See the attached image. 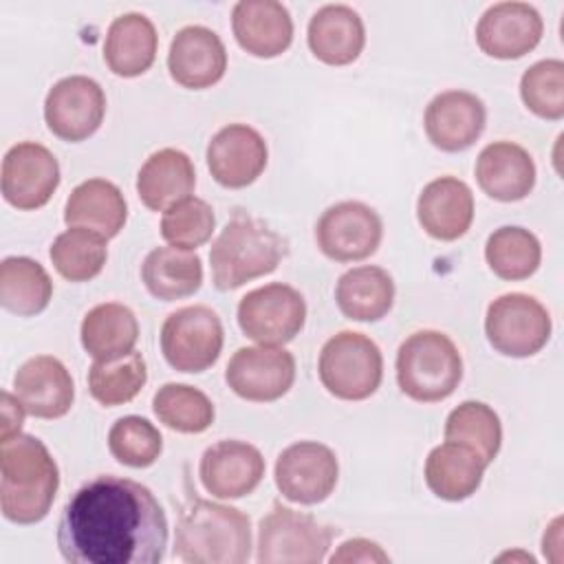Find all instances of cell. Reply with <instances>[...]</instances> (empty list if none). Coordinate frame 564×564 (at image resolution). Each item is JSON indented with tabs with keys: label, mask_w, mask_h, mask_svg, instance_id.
Returning <instances> with one entry per match:
<instances>
[{
	"label": "cell",
	"mask_w": 564,
	"mask_h": 564,
	"mask_svg": "<svg viewBox=\"0 0 564 564\" xmlns=\"http://www.w3.org/2000/svg\"><path fill=\"white\" fill-rule=\"evenodd\" d=\"M167 535L156 496L137 480L106 474L68 498L55 540L68 564H159Z\"/></svg>",
	"instance_id": "obj_1"
},
{
	"label": "cell",
	"mask_w": 564,
	"mask_h": 564,
	"mask_svg": "<svg viewBox=\"0 0 564 564\" xmlns=\"http://www.w3.org/2000/svg\"><path fill=\"white\" fill-rule=\"evenodd\" d=\"M59 489V469L48 447L33 434L0 443V511L13 524L44 520Z\"/></svg>",
	"instance_id": "obj_2"
},
{
	"label": "cell",
	"mask_w": 564,
	"mask_h": 564,
	"mask_svg": "<svg viewBox=\"0 0 564 564\" xmlns=\"http://www.w3.org/2000/svg\"><path fill=\"white\" fill-rule=\"evenodd\" d=\"M251 546V520L231 505L194 498L176 522L174 557L185 564H242Z\"/></svg>",
	"instance_id": "obj_3"
},
{
	"label": "cell",
	"mask_w": 564,
	"mask_h": 564,
	"mask_svg": "<svg viewBox=\"0 0 564 564\" xmlns=\"http://www.w3.org/2000/svg\"><path fill=\"white\" fill-rule=\"evenodd\" d=\"M289 253L286 240L264 220L234 214L209 247L212 282L218 291H234L269 275Z\"/></svg>",
	"instance_id": "obj_4"
},
{
	"label": "cell",
	"mask_w": 564,
	"mask_h": 564,
	"mask_svg": "<svg viewBox=\"0 0 564 564\" xmlns=\"http://www.w3.org/2000/svg\"><path fill=\"white\" fill-rule=\"evenodd\" d=\"M397 383L419 403H436L454 394L463 379V357L441 330L423 328L403 339L397 350Z\"/></svg>",
	"instance_id": "obj_5"
},
{
	"label": "cell",
	"mask_w": 564,
	"mask_h": 564,
	"mask_svg": "<svg viewBox=\"0 0 564 564\" xmlns=\"http://www.w3.org/2000/svg\"><path fill=\"white\" fill-rule=\"evenodd\" d=\"M317 375L326 392L335 399L364 401L381 386V348L359 330H339L322 346Z\"/></svg>",
	"instance_id": "obj_6"
},
{
	"label": "cell",
	"mask_w": 564,
	"mask_h": 564,
	"mask_svg": "<svg viewBox=\"0 0 564 564\" xmlns=\"http://www.w3.org/2000/svg\"><path fill=\"white\" fill-rule=\"evenodd\" d=\"M339 529L319 522L311 513L284 505L273 509L258 524V564H319Z\"/></svg>",
	"instance_id": "obj_7"
},
{
	"label": "cell",
	"mask_w": 564,
	"mask_h": 564,
	"mask_svg": "<svg viewBox=\"0 0 564 564\" xmlns=\"http://www.w3.org/2000/svg\"><path fill=\"white\" fill-rule=\"evenodd\" d=\"M225 330L218 313L192 304L170 313L161 326V352L178 372H205L223 350Z\"/></svg>",
	"instance_id": "obj_8"
},
{
	"label": "cell",
	"mask_w": 564,
	"mask_h": 564,
	"mask_svg": "<svg viewBox=\"0 0 564 564\" xmlns=\"http://www.w3.org/2000/svg\"><path fill=\"white\" fill-rule=\"evenodd\" d=\"M546 306L527 293H505L487 306L485 335L491 348L505 357H533L551 337Z\"/></svg>",
	"instance_id": "obj_9"
},
{
	"label": "cell",
	"mask_w": 564,
	"mask_h": 564,
	"mask_svg": "<svg viewBox=\"0 0 564 564\" xmlns=\"http://www.w3.org/2000/svg\"><path fill=\"white\" fill-rule=\"evenodd\" d=\"M236 317L249 339L267 346H284L304 328L306 302L295 286L269 282L240 297Z\"/></svg>",
	"instance_id": "obj_10"
},
{
	"label": "cell",
	"mask_w": 564,
	"mask_h": 564,
	"mask_svg": "<svg viewBox=\"0 0 564 564\" xmlns=\"http://www.w3.org/2000/svg\"><path fill=\"white\" fill-rule=\"evenodd\" d=\"M383 238L381 216L361 200H341L322 212L315 223L319 251L335 262L370 258Z\"/></svg>",
	"instance_id": "obj_11"
},
{
	"label": "cell",
	"mask_w": 564,
	"mask_h": 564,
	"mask_svg": "<svg viewBox=\"0 0 564 564\" xmlns=\"http://www.w3.org/2000/svg\"><path fill=\"white\" fill-rule=\"evenodd\" d=\"M278 491L297 505L324 502L339 478L335 452L317 441H297L284 447L273 469Z\"/></svg>",
	"instance_id": "obj_12"
},
{
	"label": "cell",
	"mask_w": 564,
	"mask_h": 564,
	"mask_svg": "<svg viewBox=\"0 0 564 564\" xmlns=\"http://www.w3.org/2000/svg\"><path fill=\"white\" fill-rule=\"evenodd\" d=\"M106 115V93L93 77L70 75L55 82L44 99L48 130L68 143L93 137Z\"/></svg>",
	"instance_id": "obj_13"
},
{
	"label": "cell",
	"mask_w": 564,
	"mask_h": 564,
	"mask_svg": "<svg viewBox=\"0 0 564 564\" xmlns=\"http://www.w3.org/2000/svg\"><path fill=\"white\" fill-rule=\"evenodd\" d=\"M225 381L245 401H278L295 381V357L282 346H242L231 355Z\"/></svg>",
	"instance_id": "obj_14"
},
{
	"label": "cell",
	"mask_w": 564,
	"mask_h": 564,
	"mask_svg": "<svg viewBox=\"0 0 564 564\" xmlns=\"http://www.w3.org/2000/svg\"><path fill=\"white\" fill-rule=\"evenodd\" d=\"M0 187L4 200L15 209H40L59 187V163L46 145L20 141L2 159Z\"/></svg>",
	"instance_id": "obj_15"
},
{
	"label": "cell",
	"mask_w": 564,
	"mask_h": 564,
	"mask_svg": "<svg viewBox=\"0 0 564 564\" xmlns=\"http://www.w3.org/2000/svg\"><path fill=\"white\" fill-rule=\"evenodd\" d=\"M207 170L227 189L251 185L267 167L269 148L264 137L247 123L223 126L207 143Z\"/></svg>",
	"instance_id": "obj_16"
},
{
	"label": "cell",
	"mask_w": 564,
	"mask_h": 564,
	"mask_svg": "<svg viewBox=\"0 0 564 564\" xmlns=\"http://www.w3.org/2000/svg\"><path fill=\"white\" fill-rule=\"evenodd\" d=\"M264 469V458L256 445L225 438L203 452L198 478L214 498L234 500L249 496L262 482Z\"/></svg>",
	"instance_id": "obj_17"
},
{
	"label": "cell",
	"mask_w": 564,
	"mask_h": 564,
	"mask_svg": "<svg viewBox=\"0 0 564 564\" xmlns=\"http://www.w3.org/2000/svg\"><path fill=\"white\" fill-rule=\"evenodd\" d=\"M544 33L538 9L529 2L491 4L476 24L480 51L496 59H520L531 53Z\"/></svg>",
	"instance_id": "obj_18"
},
{
	"label": "cell",
	"mask_w": 564,
	"mask_h": 564,
	"mask_svg": "<svg viewBox=\"0 0 564 564\" xmlns=\"http://www.w3.org/2000/svg\"><path fill=\"white\" fill-rule=\"evenodd\" d=\"M487 123L485 101L469 90H443L425 108L423 128L441 152H463L471 148Z\"/></svg>",
	"instance_id": "obj_19"
},
{
	"label": "cell",
	"mask_w": 564,
	"mask_h": 564,
	"mask_svg": "<svg viewBox=\"0 0 564 564\" xmlns=\"http://www.w3.org/2000/svg\"><path fill=\"white\" fill-rule=\"evenodd\" d=\"M170 77L189 90L218 84L227 70V48L216 31L189 24L176 31L167 51Z\"/></svg>",
	"instance_id": "obj_20"
},
{
	"label": "cell",
	"mask_w": 564,
	"mask_h": 564,
	"mask_svg": "<svg viewBox=\"0 0 564 564\" xmlns=\"http://www.w3.org/2000/svg\"><path fill=\"white\" fill-rule=\"evenodd\" d=\"M13 390L24 410L35 419H62L75 401V381L53 355L26 359L13 375Z\"/></svg>",
	"instance_id": "obj_21"
},
{
	"label": "cell",
	"mask_w": 564,
	"mask_h": 564,
	"mask_svg": "<svg viewBox=\"0 0 564 564\" xmlns=\"http://www.w3.org/2000/svg\"><path fill=\"white\" fill-rule=\"evenodd\" d=\"M476 183L494 200L516 203L527 198L535 187V161L513 141L487 143L476 159Z\"/></svg>",
	"instance_id": "obj_22"
},
{
	"label": "cell",
	"mask_w": 564,
	"mask_h": 564,
	"mask_svg": "<svg viewBox=\"0 0 564 564\" xmlns=\"http://www.w3.org/2000/svg\"><path fill=\"white\" fill-rule=\"evenodd\" d=\"M231 31L242 51L271 59L293 42V18L278 0H240L231 9Z\"/></svg>",
	"instance_id": "obj_23"
},
{
	"label": "cell",
	"mask_w": 564,
	"mask_h": 564,
	"mask_svg": "<svg viewBox=\"0 0 564 564\" xmlns=\"http://www.w3.org/2000/svg\"><path fill=\"white\" fill-rule=\"evenodd\" d=\"M416 218L427 236L452 242L467 234L474 220L471 187L456 176L430 181L416 200Z\"/></svg>",
	"instance_id": "obj_24"
},
{
	"label": "cell",
	"mask_w": 564,
	"mask_h": 564,
	"mask_svg": "<svg viewBox=\"0 0 564 564\" xmlns=\"http://www.w3.org/2000/svg\"><path fill=\"white\" fill-rule=\"evenodd\" d=\"M311 53L328 66L352 64L366 46V26L361 15L348 4L319 7L306 29Z\"/></svg>",
	"instance_id": "obj_25"
},
{
	"label": "cell",
	"mask_w": 564,
	"mask_h": 564,
	"mask_svg": "<svg viewBox=\"0 0 564 564\" xmlns=\"http://www.w3.org/2000/svg\"><path fill=\"white\" fill-rule=\"evenodd\" d=\"M194 187V163L176 148H161L152 152L137 174V194L152 212H165L174 203L192 196Z\"/></svg>",
	"instance_id": "obj_26"
},
{
	"label": "cell",
	"mask_w": 564,
	"mask_h": 564,
	"mask_svg": "<svg viewBox=\"0 0 564 564\" xmlns=\"http://www.w3.org/2000/svg\"><path fill=\"white\" fill-rule=\"evenodd\" d=\"M485 469L487 463L474 449L445 441L427 454L423 478L436 498L460 502L478 491Z\"/></svg>",
	"instance_id": "obj_27"
},
{
	"label": "cell",
	"mask_w": 564,
	"mask_h": 564,
	"mask_svg": "<svg viewBox=\"0 0 564 564\" xmlns=\"http://www.w3.org/2000/svg\"><path fill=\"white\" fill-rule=\"evenodd\" d=\"M159 35L152 20L130 11L115 18L104 40V62L117 77L143 75L156 57Z\"/></svg>",
	"instance_id": "obj_28"
},
{
	"label": "cell",
	"mask_w": 564,
	"mask_h": 564,
	"mask_svg": "<svg viewBox=\"0 0 564 564\" xmlns=\"http://www.w3.org/2000/svg\"><path fill=\"white\" fill-rule=\"evenodd\" d=\"M128 220V203L121 189L106 178H88L73 187L64 205V223L115 238Z\"/></svg>",
	"instance_id": "obj_29"
},
{
	"label": "cell",
	"mask_w": 564,
	"mask_h": 564,
	"mask_svg": "<svg viewBox=\"0 0 564 564\" xmlns=\"http://www.w3.org/2000/svg\"><path fill=\"white\" fill-rule=\"evenodd\" d=\"M392 275L375 264L352 267L335 284V302L346 319L379 322L394 304Z\"/></svg>",
	"instance_id": "obj_30"
},
{
	"label": "cell",
	"mask_w": 564,
	"mask_h": 564,
	"mask_svg": "<svg viewBox=\"0 0 564 564\" xmlns=\"http://www.w3.org/2000/svg\"><path fill=\"white\" fill-rule=\"evenodd\" d=\"M84 350L97 361L119 359L134 350L139 339V322L130 306L121 302H104L93 306L79 326Z\"/></svg>",
	"instance_id": "obj_31"
},
{
	"label": "cell",
	"mask_w": 564,
	"mask_h": 564,
	"mask_svg": "<svg viewBox=\"0 0 564 564\" xmlns=\"http://www.w3.org/2000/svg\"><path fill=\"white\" fill-rule=\"evenodd\" d=\"M141 282L161 302L194 295L203 284V260L196 251L154 247L141 264Z\"/></svg>",
	"instance_id": "obj_32"
},
{
	"label": "cell",
	"mask_w": 564,
	"mask_h": 564,
	"mask_svg": "<svg viewBox=\"0 0 564 564\" xmlns=\"http://www.w3.org/2000/svg\"><path fill=\"white\" fill-rule=\"evenodd\" d=\"M53 297V280L29 256H7L0 262V304L18 317L42 313Z\"/></svg>",
	"instance_id": "obj_33"
},
{
	"label": "cell",
	"mask_w": 564,
	"mask_h": 564,
	"mask_svg": "<svg viewBox=\"0 0 564 564\" xmlns=\"http://www.w3.org/2000/svg\"><path fill=\"white\" fill-rule=\"evenodd\" d=\"M485 260L494 275L518 282L531 278L540 269L542 247L533 231L518 225H505L487 238Z\"/></svg>",
	"instance_id": "obj_34"
},
{
	"label": "cell",
	"mask_w": 564,
	"mask_h": 564,
	"mask_svg": "<svg viewBox=\"0 0 564 564\" xmlns=\"http://www.w3.org/2000/svg\"><path fill=\"white\" fill-rule=\"evenodd\" d=\"M445 441L460 443L474 449L487 465L500 452L502 445V423L500 416L482 401H463L445 419Z\"/></svg>",
	"instance_id": "obj_35"
},
{
	"label": "cell",
	"mask_w": 564,
	"mask_h": 564,
	"mask_svg": "<svg viewBox=\"0 0 564 564\" xmlns=\"http://www.w3.org/2000/svg\"><path fill=\"white\" fill-rule=\"evenodd\" d=\"M48 258L64 280L88 282L101 273L108 260L106 238L84 227H68L55 236Z\"/></svg>",
	"instance_id": "obj_36"
},
{
	"label": "cell",
	"mask_w": 564,
	"mask_h": 564,
	"mask_svg": "<svg viewBox=\"0 0 564 564\" xmlns=\"http://www.w3.org/2000/svg\"><path fill=\"white\" fill-rule=\"evenodd\" d=\"M154 416L174 432L200 434L212 427L216 410L212 399L187 383H163L152 397Z\"/></svg>",
	"instance_id": "obj_37"
},
{
	"label": "cell",
	"mask_w": 564,
	"mask_h": 564,
	"mask_svg": "<svg viewBox=\"0 0 564 564\" xmlns=\"http://www.w3.org/2000/svg\"><path fill=\"white\" fill-rule=\"evenodd\" d=\"M148 381V366L141 352H128L110 361H93L88 368V392L90 397L106 405H123L132 401Z\"/></svg>",
	"instance_id": "obj_38"
},
{
	"label": "cell",
	"mask_w": 564,
	"mask_h": 564,
	"mask_svg": "<svg viewBox=\"0 0 564 564\" xmlns=\"http://www.w3.org/2000/svg\"><path fill=\"white\" fill-rule=\"evenodd\" d=\"M108 449L117 463L143 469L159 460L163 452V436L152 421L128 414L117 419L108 430Z\"/></svg>",
	"instance_id": "obj_39"
},
{
	"label": "cell",
	"mask_w": 564,
	"mask_h": 564,
	"mask_svg": "<svg viewBox=\"0 0 564 564\" xmlns=\"http://www.w3.org/2000/svg\"><path fill=\"white\" fill-rule=\"evenodd\" d=\"M214 227V209L207 200L198 196H187L174 203L161 216V238L176 249H198L212 238Z\"/></svg>",
	"instance_id": "obj_40"
},
{
	"label": "cell",
	"mask_w": 564,
	"mask_h": 564,
	"mask_svg": "<svg viewBox=\"0 0 564 564\" xmlns=\"http://www.w3.org/2000/svg\"><path fill=\"white\" fill-rule=\"evenodd\" d=\"M520 97L540 119L564 117V62L549 57L531 64L520 77Z\"/></svg>",
	"instance_id": "obj_41"
},
{
	"label": "cell",
	"mask_w": 564,
	"mask_h": 564,
	"mask_svg": "<svg viewBox=\"0 0 564 564\" xmlns=\"http://www.w3.org/2000/svg\"><path fill=\"white\" fill-rule=\"evenodd\" d=\"M333 564L339 562H390L388 553L372 540L366 538H352L346 540L344 544H339V549L330 555Z\"/></svg>",
	"instance_id": "obj_42"
},
{
	"label": "cell",
	"mask_w": 564,
	"mask_h": 564,
	"mask_svg": "<svg viewBox=\"0 0 564 564\" xmlns=\"http://www.w3.org/2000/svg\"><path fill=\"white\" fill-rule=\"evenodd\" d=\"M0 443L13 438L20 434L22 423H24V405L20 403L18 397H13L11 392L2 390L0 394Z\"/></svg>",
	"instance_id": "obj_43"
},
{
	"label": "cell",
	"mask_w": 564,
	"mask_h": 564,
	"mask_svg": "<svg viewBox=\"0 0 564 564\" xmlns=\"http://www.w3.org/2000/svg\"><path fill=\"white\" fill-rule=\"evenodd\" d=\"M560 524H562V522H560ZM560 524L555 527V533H553L555 538H553V540H551L549 533L544 531V538H542V553H544L546 557H549V551H551V549H560V544H562V540H560Z\"/></svg>",
	"instance_id": "obj_44"
}]
</instances>
